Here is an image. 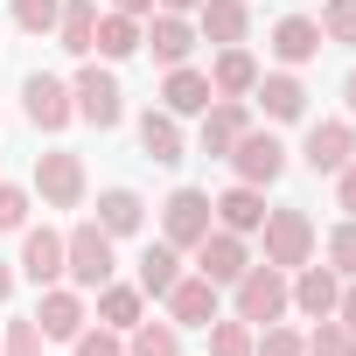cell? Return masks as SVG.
<instances>
[{
  "mask_svg": "<svg viewBox=\"0 0 356 356\" xmlns=\"http://www.w3.org/2000/svg\"><path fill=\"white\" fill-rule=\"evenodd\" d=\"M307 356H356V335H349L335 314H321V328L307 335Z\"/></svg>",
  "mask_w": 356,
  "mask_h": 356,
  "instance_id": "31",
  "label": "cell"
},
{
  "mask_svg": "<svg viewBox=\"0 0 356 356\" xmlns=\"http://www.w3.org/2000/svg\"><path fill=\"white\" fill-rule=\"evenodd\" d=\"M252 84H259V63H252V49H217V70H210V91L217 98H252Z\"/></svg>",
  "mask_w": 356,
  "mask_h": 356,
  "instance_id": "19",
  "label": "cell"
},
{
  "mask_svg": "<svg viewBox=\"0 0 356 356\" xmlns=\"http://www.w3.org/2000/svg\"><path fill=\"white\" fill-rule=\"evenodd\" d=\"M91 49H98V56H112V63H119V56H133V49H140V22H133V15H119V8H112V15H98Z\"/></svg>",
  "mask_w": 356,
  "mask_h": 356,
  "instance_id": "26",
  "label": "cell"
},
{
  "mask_svg": "<svg viewBox=\"0 0 356 356\" xmlns=\"http://www.w3.org/2000/svg\"><path fill=\"white\" fill-rule=\"evenodd\" d=\"M8 293H15V273H8V266H0V307H8Z\"/></svg>",
  "mask_w": 356,
  "mask_h": 356,
  "instance_id": "43",
  "label": "cell"
},
{
  "mask_svg": "<svg viewBox=\"0 0 356 356\" xmlns=\"http://www.w3.org/2000/svg\"><path fill=\"white\" fill-rule=\"evenodd\" d=\"M22 273H29L35 286H56V280H63V238H56L49 224L22 238Z\"/></svg>",
  "mask_w": 356,
  "mask_h": 356,
  "instance_id": "15",
  "label": "cell"
},
{
  "mask_svg": "<svg viewBox=\"0 0 356 356\" xmlns=\"http://www.w3.org/2000/svg\"><path fill=\"white\" fill-rule=\"evenodd\" d=\"M22 217H29V189L0 182V231H22Z\"/></svg>",
  "mask_w": 356,
  "mask_h": 356,
  "instance_id": "37",
  "label": "cell"
},
{
  "mask_svg": "<svg viewBox=\"0 0 356 356\" xmlns=\"http://www.w3.org/2000/svg\"><path fill=\"white\" fill-rule=\"evenodd\" d=\"M196 22H203V35H210V42H224V49H231V42H245V22H252V15H245V0H203Z\"/></svg>",
  "mask_w": 356,
  "mask_h": 356,
  "instance_id": "23",
  "label": "cell"
},
{
  "mask_svg": "<svg viewBox=\"0 0 356 356\" xmlns=\"http://www.w3.org/2000/svg\"><path fill=\"white\" fill-rule=\"evenodd\" d=\"M98 321L105 328H140V286H98Z\"/></svg>",
  "mask_w": 356,
  "mask_h": 356,
  "instance_id": "28",
  "label": "cell"
},
{
  "mask_svg": "<svg viewBox=\"0 0 356 356\" xmlns=\"http://www.w3.org/2000/svg\"><path fill=\"white\" fill-rule=\"evenodd\" d=\"M321 42H349L356 49V0H328L321 8Z\"/></svg>",
  "mask_w": 356,
  "mask_h": 356,
  "instance_id": "34",
  "label": "cell"
},
{
  "mask_svg": "<svg viewBox=\"0 0 356 356\" xmlns=\"http://www.w3.org/2000/svg\"><path fill=\"white\" fill-rule=\"evenodd\" d=\"M140 147H147V161H161V168L182 161V126H175V112H140Z\"/></svg>",
  "mask_w": 356,
  "mask_h": 356,
  "instance_id": "21",
  "label": "cell"
},
{
  "mask_svg": "<svg viewBox=\"0 0 356 356\" xmlns=\"http://www.w3.org/2000/svg\"><path fill=\"white\" fill-rule=\"evenodd\" d=\"M252 126V112H245V98H210L203 105V154L210 161H224L231 147H238V133Z\"/></svg>",
  "mask_w": 356,
  "mask_h": 356,
  "instance_id": "12",
  "label": "cell"
},
{
  "mask_svg": "<svg viewBox=\"0 0 356 356\" xmlns=\"http://www.w3.org/2000/svg\"><path fill=\"white\" fill-rule=\"evenodd\" d=\"M112 8H119V15H133V22H140V15H154V0H112Z\"/></svg>",
  "mask_w": 356,
  "mask_h": 356,
  "instance_id": "41",
  "label": "cell"
},
{
  "mask_svg": "<svg viewBox=\"0 0 356 356\" xmlns=\"http://www.w3.org/2000/svg\"><path fill=\"white\" fill-rule=\"evenodd\" d=\"M335 300H342V280H335V266H300V280H293V307L300 314H335Z\"/></svg>",
  "mask_w": 356,
  "mask_h": 356,
  "instance_id": "16",
  "label": "cell"
},
{
  "mask_svg": "<svg viewBox=\"0 0 356 356\" xmlns=\"http://www.w3.org/2000/svg\"><path fill=\"white\" fill-rule=\"evenodd\" d=\"M342 105H349V112H356V70H349V84H342Z\"/></svg>",
  "mask_w": 356,
  "mask_h": 356,
  "instance_id": "44",
  "label": "cell"
},
{
  "mask_svg": "<svg viewBox=\"0 0 356 356\" xmlns=\"http://www.w3.org/2000/svg\"><path fill=\"white\" fill-rule=\"evenodd\" d=\"M126 356H182V335H175V321H140Z\"/></svg>",
  "mask_w": 356,
  "mask_h": 356,
  "instance_id": "29",
  "label": "cell"
},
{
  "mask_svg": "<svg viewBox=\"0 0 356 356\" xmlns=\"http://www.w3.org/2000/svg\"><path fill=\"white\" fill-rule=\"evenodd\" d=\"M252 266V252H245V238L238 231H224V224H210V238L196 245V273L210 280V286H238V273Z\"/></svg>",
  "mask_w": 356,
  "mask_h": 356,
  "instance_id": "7",
  "label": "cell"
},
{
  "mask_svg": "<svg viewBox=\"0 0 356 356\" xmlns=\"http://www.w3.org/2000/svg\"><path fill=\"white\" fill-rule=\"evenodd\" d=\"M286 307H293V286H286L280 266H245V273H238V321L266 328V321H280Z\"/></svg>",
  "mask_w": 356,
  "mask_h": 356,
  "instance_id": "1",
  "label": "cell"
},
{
  "mask_svg": "<svg viewBox=\"0 0 356 356\" xmlns=\"http://www.w3.org/2000/svg\"><path fill=\"white\" fill-rule=\"evenodd\" d=\"M35 328H42V335H56V342H77V328H84V300H77L70 286H42Z\"/></svg>",
  "mask_w": 356,
  "mask_h": 356,
  "instance_id": "13",
  "label": "cell"
},
{
  "mask_svg": "<svg viewBox=\"0 0 356 356\" xmlns=\"http://www.w3.org/2000/svg\"><path fill=\"white\" fill-rule=\"evenodd\" d=\"M140 217H147V203H140L133 189H105V196H98V224H105L112 238H126V231H140Z\"/></svg>",
  "mask_w": 356,
  "mask_h": 356,
  "instance_id": "27",
  "label": "cell"
},
{
  "mask_svg": "<svg viewBox=\"0 0 356 356\" xmlns=\"http://www.w3.org/2000/svg\"><path fill=\"white\" fill-rule=\"evenodd\" d=\"M300 161H307L314 175H335V168H349V161H356V133H349V119H321V126H307V147H300Z\"/></svg>",
  "mask_w": 356,
  "mask_h": 356,
  "instance_id": "9",
  "label": "cell"
},
{
  "mask_svg": "<svg viewBox=\"0 0 356 356\" xmlns=\"http://www.w3.org/2000/svg\"><path fill=\"white\" fill-rule=\"evenodd\" d=\"M154 8H168V15H189V8H203V0H154Z\"/></svg>",
  "mask_w": 356,
  "mask_h": 356,
  "instance_id": "42",
  "label": "cell"
},
{
  "mask_svg": "<svg viewBox=\"0 0 356 356\" xmlns=\"http://www.w3.org/2000/svg\"><path fill=\"white\" fill-rule=\"evenodd\" d=\"M56 15H63V0H15V29L22 35H49Z\"/></svg>",
  "mask_w": 356,
  "mask_h": 356,
  "instance_id": "33",
  "label": "cell"
},
{
  "mask_svg": "<svg viewBox=\"0 0 356 356\" xmlns=\"http://www.w3.org/2000/svg\"><path fill=\"white\" fill-rule=\"evenodd\" d=\"M56 35H63V49H70V56H91V35H98V0H63Z\"/></svg>",
  "mask_w": 356,
  "mask_h": 356,
  "instance_id": "24",
  "label": "cell"
},
{
  "mask_svg": "<svg viewBox=\"0 0 356 356\" xmlns=\"http://www.w3.org/2000/svg\"><path fill=\"white\" fill-rule=\"evenodd\" d=\"M210 217H217V210H210L203 189H175V196L161 203V238H168L175 252H196V245L210 238Z\"/></svg>",
  "mask_w": 356,
  "mask_h": 356,
  "instance_id": "4",
  "label": "cell"
},
{
  "mask_svg": "<svg viewBox=\"0 0 356 356\" xmlns=\"http://www.w3.org/2000/svg\"><path fill=\"white\" fill-rule=\"evenodd\" d=\"M22 105H29V119H35L42 133H63V126L77 119V98H70V84H56V77H29V84H22Z\"/></svg>",
  "mask_w": 356,
  "mask_h": 356,
  "instance_id": "11",
  "label": "cell"
},
{
  "mask_svg": "<svg viewBox=\"0 0 356 356\" xmlns=\"http://www.w3.org/2000/svg\"><path fill=\"white\" fill-rule=\"evenodd\" d=\"M140 42L154 49V63H168V70H175V63H189V49H196V29H189L182 15H168V8H161V15H154V29H147Z\"/></svg>",
  "mask_w": 356,
  "mask_h": 356,
  "instance_id": "14",
  "label": "cell"
},
{
  "mask_svg": "<svg viewBox=\"0 0 356 356\" xmlns=\"http://www.w3.org/2000/svg\"><path fill=\"white\" fill-rule=\"evenodd\" d=\"M210 356H252V321H210Z\"/></svg>",
  "mask_w": 356,
  "mask_h": 356,
  "instance_id": "30",
  "label": "cell"
},
{
  "mask_svg": "<svg viewBox=\"0 0 356 356\" xmlns=\"http://www.w3.org/2000/svg\"><path fill=\"white\" fill-rule=\"evenodd\" d=\"M335 203L356 217V161H349V168H335Z\"/></svg>",
  "mask_w": 356,
  "mask_h": 356,
  "instance_id": "39",
  "label": "cell"
},
{
  "mask_svg": "<svg viewBox=\"0 0 356 356\" xmlns=\"http://www.w3.org/2000/svg\"><path fill=\"white\" fill-rule=\"evenodd\" d=\"M252 356H307V335H293V328L266 321V328L252 335Z\"/></svg>",
  "mask_w": 356,
  "mask_h": 356,
  "instance_id": "32",
  "label": "cell"
},
{
  "mask_svg": "<svg viewBox=\"0 0 356 356\" xmlns=\"http://www.w3.org/2000/svg\"><path fill=\"white\" fill-rule=\"evenodd\" d=\"M335 321H342V328H349V335H356V286H349V293H342V300H335Z\"/></svg>",
  "mask_w": 356,
  "mask_h": 356,
  "instance_id": "40",
  "label": "cell"
},
{
  "mask_svg": "<svg viewBox=\"0 0 356 356\" xmlns=\"http://www.w3.org/2000/svg\"><path fill=\"white\" fill-rule=\"evenodd\" d=\"M35 189H42L49 210H77V203H84V161L63 154V147L42 154V161H35Z\"/></svg>",
  "mask_w": 356,
  "mask_h": 356,
  "instance_id": "8",
  "label": "cell"
},
{
  "mask_svg": "<svg viewBox=\"0 0 356 356\" xmlns=\"http://www.w3.org/2000/svg\"><path fill=\"white\" fill-rule=\"evenodd\" d=\"M77 356H126L119 328H77Z\"/></svg>",
  "mask_w": 356,
  "mask_h": 356,
  "instance_id": "36",
  "label": "cell"
},
{
  "mask_svg": "<svg viewBox=\"0 0 356 356\" xmlns=\"http://www.w3.org/2000/svg\"><path fill=\"white\" fill-rule=\"evenodd\" d=\"M252 91L266 98V119H300V112H307V91H300L293 70H273V77H259Z\"/></svg>",
  "mask_w": 356,
  "mask_h": 356,
  "instance_id": "22",
  "label": "cell"
},
{
  "mask_svg": "<svg viewBox=\"0 0 356 356\" xmlns=\"http://www.w3.org/2000/svg\"><path fill=\"white\" fill-rule=\"evenodd\" d=\"M273 56H280V63H314V56H321V22L286 15V22L273 29Z\"/></svg>",
  "mask_w": 356,
  "mask_h": 356,
  "instance_id": "18",
  "label": "cell"
},
{
  "mask_svg": "<svg viewBox=\"0 0 356 356\" xmlns=\"http://www.w3.org/2000/svg\"><path fill=\"white\" fill-rule=\"evenodd\" d=\"M0 356H42V328L35 321H15L8 342H0Z\"/></svg>",
  "mask_w": 356,
  "mask_h": 356,
  "instance_id": "38",
  "label": "cell"
},
{
  "mask_svg": "<svg viewBox=\"0 0 356 356\" xmlns=\"http://www.w3.org/2000/svg\"><path fill=\"white\" fill-rule=\"evenodd\" d=\"M328 266H335V273H342V280H356V217H349V224H335V231H328Z\"/></svg>",
  "mask_w": 356,
  "mask_h": 356,
  "instance_id": "35",
  "label": "cell"
},
{
  "mask_svg": "<svg viewBox=\"0 0 356 356\" xmlns=\"http://www.w3.org/2000/svg\"><path fill=\"white\" fill-rule=\"evenodd\" d=\"M210 210H217V224H224V231H238V238L266 224V196H259L252 182H238V189H224V196H217Z\"/></svg>",
  "mask_w": 356,
  "mask_h": 356,
  "instance_id": "20",
  "label": "cell"
},
{
  "mask_svg": "<svg viewBox=\"0 0 356 356\" xmlns=\"http://www.w3.org/2000/svg\"><path fill=\"white\" fill-rule=\"evenodd\" d=\"M70 98H77V119H91L98 133L126 119V98H119V77H112V70H98V63H84V70H77Z\"/></svg>",
  "mask_w": 356,
  "mask_h": 356,
  "instance_id": "5",
  "label": "cell"
},
{
  "mask_svg": "<svg viewBox=\"0 0 356 356\" xmlns=\"http://www.w3.org/2000/svg\"><path fill=\"white\" fill-rule=\"evenodd\" d=\"M217 91H210V77L203 70H189V63H175L168 70V84H161V112H175V119H182V112H203Z\"/></svg>",
  "mask_w": 356,
  "mask_h": 356,
  "instance_id": "17",
  "label": "cell"
},
{
  "mask_svg": "<svg viewBox=\"0 0 356 356\" xmlns=\"http://www.w3.org/2000/svg\"><path fill=\"white\" fill-rule=\"evenodd\" d=\"M63 273H70L77 286H105V280H112V231H105L98 217L63 238Z\"/></svg>",
  "mask_w": 356,
  "mask_h": 356,
  "instance_id": "2",
  "label": "cell"
},
{
  "mask_svg": "<svg viewBox=\"0 0 356 356\" xmlns=\"http://www.w3.org/2000/svg\"><path fill=\"white\" fill-rule=\"evenodd\" d=\"M224 161L238 168V182H252V189H266V182H280V168H286V147H280L273 133H259V126H245V133H238V147H231Z\"/></svg>",
  "mask_w": 356,
  "mask_h": 356,
  "instance_id": "6",
  "label": "cell"
},
{
  "mask_svg": "<svg viewBox=\"0 0 356 356\" xmlns=\"http://www.w3.org/2000/svg\"><path fill=\"white\" fill-rule=\"evenodd\" d=\"M175 280H182V259H175V245H168V238H161V245H147V252H140V293H154V300H161Z\"/></svg>",
  "mask_w": 356,
  "mask_h": 356,
  "instance_id": "25",
  "label": "cell"
},
{
  "mask_svg": "<svg viewBox=\"0 0 356 356\" xmlns=\"http://www.w3.org/2000/svg\"><path fill=\"white\" fill-rule=\"evenodd\" d=\"M161 300H168V321H175V328H210V321H217V286H210L203 273L175 280Z\"/></svg>",
  "mask_w": 356,
  "mask_h": 356,
  "instance_id": "10",
  "label": "cell"
},
{
  "mask_svg": "<svg viewBox=\"0 0 356 356\" xmlns=\"http://www.w3.org/2000/svg\"><path fill=\"white\" fill-rule=\"evenodd\" d=\"M266 266H280V273H293V266H307L314 259V224L300 217V210H266Z\"/></svg>",
  "mask_w": 356,
  "mask_h": 356,
  "instance_id": "3",
  "label": "cell"
}]
</instances>
